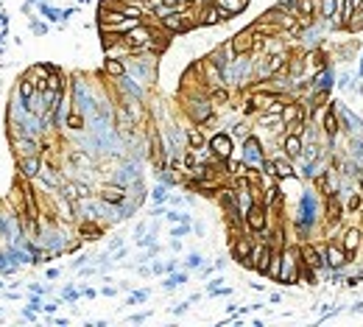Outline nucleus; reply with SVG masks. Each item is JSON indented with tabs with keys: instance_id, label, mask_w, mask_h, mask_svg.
Wrapping results in <instances>:
<instances>
[{
	"instance_id": "f257e3e1",
	"label": "nucleus",
	"mask_w": 363,
	"mask_h": 327,
	"mask_svg": "<svg viewBox=\"0 0 363 327\" xmlns=\"http://www.w3.org/2000/svg\"><path fill=\"white\" fill-rule=\"evenodd\" d=\"M243 162L252 165V168H263V148H260V140L249 137L246 140V148H243Z\"/></svg>"
},
{
	"instance_id": "f03ea898",
	"label": "nucleus",
	"mask_w": 363,
	"mask_h": 327,
	"mask_svg": "<svg viewBox=\"0 0 363 327\" xmlns=\"http://www.w3.org/2000/svg\"><path fill=\"white\" fill-rule=\"evenodd\" d=\"M246 227L252 229V232H263L265 229V207L260 204H252L246 210Z\"/></svg>"
},
{
	"instance_id": "7ed1b4c3",
	"label": "nucleus",
	"mask_w": 363,
	"mask_h": 327,
	"mask_svg": "<svg viewBox=\"0 0 363 327\" xmlns=\"http://www.w3.org/2000/svg\"><path fill=\"white\" fill-rule=\"evenodd\" d=\"M316 221V199H313L310 193L302 196V204H299V224H310Z\"/></svg>"
},
{
	"instance_id": "20e7f679",
	"label": "nucleus",
	"mask_w": 363,
	"mask_h": 327,
	"mask_svg": "<svg viewBox=\"0 0 363 327\" xmlns=\"http://www.w3.org/2000/svg\"><path fill=\"white\" fill-rule=\"evenodd\" d=\"M210 148H212V154H215L218 159H229L232 157V137L229 134H215L210 143Z\"/></svg>"
},
{
	"instance_id": "39448f33",
	"label": "nucleus",
	"mask_w": 363,
	"mask_h": 327,
	"mask_svg": "<svg viewBox=\"0 0 363 327\" xmlns=\"http://www.w3.org/2000/svg\"><path fill=\"white\" fill-rule=\"evenodd\" d=\"M271 249L269 246H257V249H254V252H252V258H249V260H254V269H257L260 271V274H265V269H269V263H271Z\"/></svg>"
},
{
	"instance_id": "423d86ee",
	"label": "nucleus",
	"mask_w": 363,
	"mask_h": 327,
	"mask_svg": "<svg viewBox=\"0 0 363 327\" xmlns=\"http://www.w3.org/2000/svg\"><path fill=\"white\" fill-rule=\"evenodd\" d=\"M252 45H254V37H252V31H243V34H237L235 39H232V51L237 53V56H243L246 51H252Z\"/></svg>"
},
{
	"instance_id": "0eeeda50",
	"label": "nucleus",
	"mask_w": 363,
	"mask_h": 327,
	"mask_svg": "<svg viewBox=\"0 0 363 327\" xmlns=\"http://www.w3.org/2000/svg\"><path fill=\"white\" fill-rule=\"evenodd\" d=\"M232 252H235V260H240L243 266H252V243L246 241V238H240V241L235 243V246H232Z\"/></svg>"
},
{
	"instance_id": "6e6552de",
	"label": "nucleus",
	"mask_w": 363,
	"mask_h": 327,
	"mask_svg": "<svg viewBox=\"0 0 363 327\" xmlns=\"http://www.w3.org/2000/svg\"><path fill=\"white\" fill-rule=\"evenodd\" d=\"M101 199L106 201V204H123V201H126V190L123 188H104L101 190Z\"/></svg>"
},
{
	"instance_id": "1a4fd4ad",
	"label": "nucleus",
	"mask_w": 363,
	"mask_h": 327,
	"mask_svg": "<svg viewBox=\"0 0 363 327\" xmlns=\"http://www.w3.org/2000/svg\"><path fill=\"white\" fill-rule=\"evenodd\" d=\"M215 6L224 11V20L232 14H237V11H243L246 9V0H215Z\"/></svg>"
},
{
	"instance_id": "9d476101",
	"label": "nucleus",
	"mask_w": 363,
	"mask_h": 327,
	"mask_svg": "<svg viewBox=\"0 0 363 327\" xmlns=\"http://www.w3.org/2000/svg\"><path fill=\"white\" fill-rule=\"evenodd\" d=\"M210 112H212V104H210V101H196L193 109H190V115H193V121L204 123L207 118H210Z\"/></svg>"
},
{
	"instance_id": "9b49d317",
	"label": "nucleus",
	"mask_w": 363,
	"mask_h": 327,
	"mask_svg": "<svg viewBox=\"0 0 363 327\" xmlns=\"http://www.w3.org/2000/svg\"><path fill=\"white\" fill-rule=\"evenodd\" d=\"M302 258H305V263L310 266V269H321V266H324L321 252H319V249H313V246H305V249H302Z\"/></svg>"
},
{
	"instance_id": "f8f14e48",
	"label": "nucleus",
	"mask_w": 363,
	"mask_h": 327,
	"mask_svg": "<svg viewBox=\"0 0 363 327\" xmlns=\"http://www.w3.org/2000/svg\"><path fill=\"white\" fill-rule=\"evenodd\" d=\"M20 168H22V174H26V176H39V174H42V171H39V159H37V154H34V157L20 159Z\"/></svg>"
},
{
	"instance_id": "ddd939ff",
	"label": "nucleus",
	"mask_w": 363,
	"mask_h": 327,
	"mask_svg": "<svg viewBox=\"0 0 363 327\" xmlns=\"http://www.w3.org/2000/svg\"><path fill=\"white\" fill-rule=\"evenodd\" d=\"M218 20H224V11L218 9V6H207V9H204V17H201V22H204V26H215Z\"/></svg>"
},
{
	"instance_id": "4468645a",
	"label": "nucleus",
	"mask_w": 363,
	"mask_h": 327,
	"mask_svg": "<svg viewBox=\"0 0 363 327\" xmlns=\"http://www.w3.org/2000/svg\"><path fill=\"white\" fill-rule=\"evenodd\" d=\"M285 151H288V157H299V154H302L299 134H288V137H285Z\"/></svg>"
},
{
	"instance_id": "2eb2a0df",
	"label": "nucleus",
	"mask_w": 363,
	"mask_h": 327,
	"mask_svg": "<svg viewBox=\"0 0 363 327\" xmlns=\"http://www.w3.org/2000/svg\"><path fill=\"white\" fill-rule=\"evenodd\" d=\"M324 263H330V266H335V269H338V266H344L347 260H344V252H341V249L330 246V249H327V258H324Z\"/></svg>"
},
{
	"instance_id": "dca6fc26",
	"label": "nucleus",
	"mask_w": 363,
	"mask_h": 327,
	"mask_svg": "<svg viewBox=\"0 0 363 327\" xmlns=\"http://www.w3.org/2000/svg\"><path fill=\"white\" fill-rule=\"evenodd\" d=\"M332 84V70H324V73L316 76V81H313V90H330Z\"/></svg>"
},
{
	"instance_id": "f3484780",
	"label": "nucleus",
	"mask_w": 363,
	"mask_h": 327,
	"mask_svg": "<svg viewBox=\"0 0 363 327\" xmlns=\"http://www.w3.org/2000/svg\"><path fill=\"white\" fill-rule=\"evenodd\" d=\"M20 95H22V101H26V104L34 98V95H37V87H34L31 79H22L20 81Z\"/></svg>"
},
{
	"instance_id": "a211bd4d",
	"label": "nucleus",
	"mask_w": 363,
	"mask_h": 327,
	"mask_svg": "<svg viewBox=\"0 0 363 327\" xmlns=\"http://www.w3.org/2000/svg\"><path fill=\"white\" fill-rule=\"evenodd\" d=\"M302 112H299V106L296 104H291V106H282V112H279V121H285V123H291V121H296Z\"/></svg>"
},
{
	"instance_id": "6ab92c4d",
	"label": "nucleus",
	"mask_w": 363,
	"mask_h": 327,
	"mask_svg": "<svg viewBox=\"0 0 363 327\" xmlns=\"http://www.w3.org/2000/svg\"><path fill=\"white\" fill-rule=\"evenodd\" d=\"M104 70L109 76H123V62H117V59H106V64H104Z\"/></svg>"
},
{
	"instance_id": "aec40b11",
	"label": "nucleus",
	"mask_w": 363,
	"mask_h": 327,
	"mask_svg": "<svg viewBox=\"0 0 363 327\" xmlns=\"http://www.w3.org/2000/svg\"><path fill=\"white\" fill-rule=\"evenodd\" d=\"M358 241H360L358 229H349V232L344 235V246H347V252H352V249H358Z\"/></svg>"
},
{
	"instance_id": "412c9836",
	"label": "nucleus",
	"mask_w": 363,
	"mask_h": 327,
	"mask_svg": "<svg viewBox=\"0 0 363 327\" xmlns=\"http://www.w3.org/2000/svg\"><path fill=\"white\" fill-rule=\"evenodd\" d=\"M187 143L193 148H204V134H201L199 129H190V132H187Z\"/></svg>"
},
{
	"instance_id": "4be33fe9",
	"label": "nucleus",
	"mask_w": 363,
	"mask_h": 327,
	"mask_svg": "<svg viewBox=\"0 0 363 327\" xmlns=\"http://www.w3.org/2000/svg\"><path fill=\"white\" fill-rule=\"evenodd\" d=\"M67 129H73V132L84 129V118H81L79 112H70V115H67Z\"/></svg>"
},
{
	"instance_id": "5701e85b",
	"label": "nucleus",
	"mask_w": 363,
	"mask_h": 327,
	"mask_svg": "<svg viewBox=\"0 0 363 327\" xmlns=\"http://www.w3.org/2000/svg\"><path fill=\"white\" fill-rule=\"evenodd\" d=\"M324 129H327L330 134H335V132H338V118H335V109L327 112V118H324Z\"/></svg>"
},
{
	"instance_id": "b1692460",
	"label": "nucleus",
	"mask_w": 363,
	"mask_h": 327,
	"mask_svg": "<svg viewBox=\"0 0 363 327\" xmlns=\"http://www.w3.org/2000/svg\"><path fill=\"white\" fill-rule=\"evenodd\" d=\"M249 207H252V199H249V190L243 188L240 193H237V210H240V213H246Z\"/></svg>"
},
{
	"instance_id": "393cba45",
	"label": "nucleus",
	"mask_w": 363,
	"mask_h": 327,
	"mask_svg": "<svg viewBox=\"0 0 363 327\" xmlns=\"http://www.w3.org/2000/svg\"><path fill=\"white\" fill-rule=\"evenodd\" d=\"M299 11L310 17V14H313V0H299Z\"/></svg>"
},
{
	"instance_id": "a878e982",
	"label": "nucleus",
	"mask_w": 363,
	"mask_h": 327,
	"mask_svg": "<svg viewBox=\"0 0 363 327\" xmlns=\"http://www.w3.org/2000/svg\"><path fill=\"white\" fill-rule=\"evenodd\" d=\"M81 232L90 235V238H95V235H101V229H98V227H92V224H84V227H81Z\"/></svg>"
},
{
	"instance_id": "bb28decb",
	"label": "nucleus",
	"mask_w": 363,
	"mask_h": 327,
	"mask_svg": "<svg viewBox=\"0 0 363 327\" xmlns=\"http://www.w3.org/2000/svg\"><path fill=\"white\" fill-rule=\"evenodd\" d=\"M184 283V274H176V277H171L168 283H165V288H176V285H182Z\"/></svg>"
},
{
	"instance_id": "cd10ccee",
	"label": "nucleus",
	"mask_w": 363,
	"mask_h": 327,
	"mask_svg": "<svg viewBox=\"0 0 363 327\" xmlns=\"http://www.w3.org/2000/svg\"><path fill=\"white\" fill-rule=\"evenodd\" d=\"M335 14V0H324V17Z\"/></svg>"
},
{
	"instance_id": "c85d7f7f",
	"label": "nucleus",
	"mask_w": 363,
	"mask_h": 327,
	"mask_svg": "<svg viewBox=\"0 0 363 327\" xmlns=\"http://www.w3.org/2000/svg\"><path fill=\"white\" fill-rule=\"evenodd\" d=\"M212 101H218V104H224V101H227V90H215V92H212Z\"/></svg>"
},
{
	"instance_id": "c756f323",
	"label": "nucleus",
	"mask_w": 363,
	"mask_h": 327,
	"mask_svg": "<svg viewBox=\"0 0 363 327\" xmlns=\"http://www.w3.org/2000/svg\"><path fill=\"white\" fill-rule=\"evenodd\" d=\"M187 266H193V269H196V266H201V258H199V254H190V258H187Z\"/></svg>"
},
{
	"instance_id": "7c9ffc66",
	"label": "nucleus",
	"mask_w": 363,
	"mask_h": 327,
	"mask_svg": "<svg viewBox=\"0 0 363 327\" xmlns=\"http://www.w3.org/2000/svg\"><path fill=\"white\" fill-rule=\"evenodd\" d=\"M154 199H157V201L165 199V188H157V190H154Z\"/></svg>"
},
{
	"instance_id": "2f4dec72",
	"label": "nucleus",
	"mask_w": 363,
	"mask_h": 327,
	"mask_svg": "<svg viewBox=\"0 0 363 327\" xmlns=\"http://www.w3.org/2000/svg\"><path fill=\"white\" fill-rule=\"evenodd\" d=\"M171 221H184V216H179V213H168Z\"/></svg>"
}]
</instances>
